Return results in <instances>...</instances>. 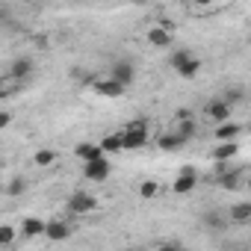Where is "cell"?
Wrapping results in <instances>:
<instances>
[{
    "mask_svg": "<svg viewBox=\"0 0 251 251\" xmlns=\"http://www.w3.org/2000/svg\"><path fill=\"white\" fill-rule=\"evenodd\" d=\"M169 65L180 74V77H195L198 71H201V62H198V56L195 53H189V50H175L172 56H169Z\"/></svg>",
    "mask_w": 251,
    "mask_h": 251,
    "instance_id": "cell-1",
    "label": "cell"
},
{
    "mask_svg": "<svg viewBox=\"0 0 251 251\" xmlns=\"http://www.w3.org/2000/svg\"><path fill=\"white\" fill-rule=\"evenodd\" d=\"M121 133H124V151H136V148L148 145V124L145 121H130Z\"/></svg>",
    "mask_w": 251,
    "mask_h": 251,
    "instance_id": "cell-2",
    "label": "cell"
},
{
    "mask_svg": "<svg viewBox=\"0 0 251 251\" xmlns=\"http://www.w3.org/2000/svg\"><path fill=\"white\" fill-rule=\"evenodd\" d=\"M86 180H95V183H103L109 175H112V166H109V160L106 157H98V160H92V163H86Z\"/></svg>",
    "mask_w": 251,
    "mask_h": 251,
    "instance_id": "cell-3",
    "label": "cell"
},
{
    "mask_svg": "<svg viewBox=\"0 0 251 251\" xmlns=\"http://www.w3.org/2000/svg\"><path fill=\"white\" fill-rule=\"evenodd\" d=\"M92 89H95L98 95H103V98H121L127 86H124L121 80H115V77L109 74L106 80H92Z\"/></svg>",
    "mask_w": 251,
    "mask_h": 251,
    "instance_id": "cell-4",
    "label": "cell"
},
{
    "mask_svg": "<svg viewBox=\"0 0 251 251\" xmlns=\"http://www.w3.org/2000/svg\"><path fill=\"white\" fill-rule=\"evenodd\" d=\"M195 186H198V172H195L192 166H183L180 175H177V180L172 183V189H175L177 195H186V192H192Z\"/></svg>",
    "mask_w": 251,
    "mask_h": 251,
    "instance_id": "cell-5",
    "label": "cell"
},
{
    "mask_svg": "<svg viewBox=\"0 0 251 251\" xmlns=\"http://www.w3.org/2000/svg\"><path fill=\"white\" fill-rule=\"evenodd\" d=\"M95 207H98V198L89 195V192H71L68 195V210L71 213H80L83 216V213H92Z\"/></svg>",
    "mask_w": 251,
    "mask_h": 251,
    "instance_id": "cell-6",
    "label": "cell"
},
{
    "mask_svg": "<svg viewBox=\"0 0 251 251\" xmlns=\"http://www.w3.org/2000/svg\"><path fill=\"white\" fill-rule=\"evenodd\" d=\"M204 112H207L216 124H222V121H227V115H230V103H227L225 98H213V100L204 103Z\"/></svg>",
    "mask_w": 251,
    "mask_h": 251,
    "instance_id": "cell-7",
    "label": "cell"
},
{
    "mask_svg": "<svg viewBox=\"0 0 251 251\" xmlns=\"http://www.w3.org/2000/svg\"><path fill=\"white\" fill-rule=\"evenodd\" d=\"M236 154H239V142H236V139H230V142H219V145L213 148V160H216V163H230Z\"/></svg>",
    "mask_w": 251,
    "mask_h": 251,
    "instance_id": "cell-8",
    "label": "cell"
},
{
    "mask_svg": "<svg viewBox=\"0 0 251 251\" xmlns=\"http://www.w3.org/2000/svg\"><path fill=\"white\" fill-rule=\"evenodd\" d=\"M115 80H121L124 86H130L133 83V77H136V71H133V62H127V59H118V62H112V71H109Z\"/></svg>",
    "mask_w": 251,
    "mask_h": 251,
    "instance_id": "cell-9",
    "label": "cell"
},
{
    "mask_svg": "<svg viewBox=\"0 0 251 251\" xmlns=\"http://www.w3.org/2000/svg\"><path fill=\"white\" fill-rule=\"evenodd\" d=\"M239 133H242V124H233V121H222L219 127L213 130L216 142H230V139H239Z\"/></svg>",
    "mask_w": 251,
    "mask_h": 251,
    "instance_id": "cell-10",
    "label": "cell"
},
{
    "mask_svg": "<svg viewBox=\"0 0 251 251\" xmlns=\"http://www.w3.org/2000/svg\"><path fill=\"white\" fill-rule=\"evenodd\" d=\"M45 236L50 239V242H62V239H68L71 236V225L68 222H48V227H45Z\"/></svg>",
    "mask_w": 251,
    "mask_h": 251,
    "instance_id": "cell-11",
    "label": "cell"
},
{
    "mask_svg": "<svg viewBox=\"0 0 251 251\" xmlns=\"http://www.w3.org/2000/svg\"><path fill=\"white\" fill-rule=\"evenodd\" d=\"M74 154H77L83 163H92V160L103 157V148H100V142H98V145H95V142H80V145L74 148Z\"/></svg>",
    "mask_w": 251,
    "mask_h": 251,
    "instance_id": "cell-12",
    "label": "cell"
},
{
    "mask_svg": "<svg viewBox=\"0 0 251 251\" xmlns=\"http://www.w3.org/2000/svg\"><path fill=\"white\" fill-rule=\"evenodd\" d=\"M148 42L154 45V48H169L172 45V27H154L151 33H148Z\"/></svg>",
    "mask_w": 251,
    "mask_h": 251,
    "instance_id": "cell-13",
    "label": "cell"
},
{
    "mask_svg": "<svg viewBox=\"0 0 251 251\" xmlns=\"http://www.w3.org/2000/svg\"><path fill=\"white\" fill-rule=\"evenodd\" d=\"M100 148H103V154H118V151H124V133L118 130V133H106L103 139H100Z\"/></svg>",
    "mask_w": 251,
    "mask_h": 251,
    "instance_id": "cell-14",
    "label": "cell"
},
{
    "mask_svg": "<svg viewBox=\"0 0 251 251\" xmlns=\"http://www.w3.org/2000/svg\"><path fill=\"white\" fill-rule=\"evenodd\" d=\"M157 145H160L163 151H177V148H183V145H186V139L175 130V133H163V136L157 139Z\"/></svg>",
    "mask_w": 251,
    "mask_h": 251,
    "instance_id": "cell-15",
    "label": "cell"
},
{
    "mask_svg": "<svg viewBox=\"0 0 251 251\" xmlns=\"http://www.w3.org/2000/svg\"><path fill=\"white\" fill-rule=\"evenodd\" d=\"M45 227H48V222H42V219H33V216H27V219L21 222V230H24V236H39V233H45Z\"/></svg>",
    "mask_w": 251,
    "mask_h": 251,
    "instance_id": "cell-16",
    "label": "cell"
},
{
    "mask_svg": "<svg viewBox=\"0 0 251 251\" xmlns=\"http://www.w3.org/2000/svg\"><path fill=\"white\" fill-rule=\"evenodd\" d=\"M30 71H33V62H30V59H15L12 68H9V77H15V80H27Z\"/></svg>",
    "mask_w": 251,
    "mask_h": 251,
    "instance_id": "cell-17",
    "label": "cell"
},
{
    "mask_svg": "<svg viewBox=\"0 0 251 251\" xmlns=\"http://www.w3.org/2000/svg\"><path fill=\"white\" fill-rule=\"evenodd\" d=\"M230 219L239 225V222H251V201H239L230 207Z\"/></svg>",
    "mask_w": 251,
    "mask_h": 251,
    "instance_id": "cell-18",
    "label": "cell"
},
{
    "mask_svg": "<svg viewBox=\"0 0 251 251\" xmlns=\"http://www.w3.org/2000/svg\"><path fill=\"white\" fill-rule=\"evenodd\" d=\"M177 133H180V136L189 142V139L195 136V121H192V118H183V121L177 124Z\"/></svg>",
    "mask_w": 251,
    "mask_h": 251,
    "instance_id": "cell-19",
    "label": "cell"
},
{
    "mask_svg": "<svg viewBox=\"0 0 251 251\" xmlns=\"http://www.w3.org/2000/svg\"><path fill=\"white\" fill-rule=\"evenodd\" d=\"M33 160H36V166H50V163L56 160V154H53L50 148H42V151H36V157H33Z\"/></svg>",
    "mask_w": 251,
    "mask_h": 251,
    "instance_id": "cell-20",
    "label": "cell"
},
{
    "mask_svg": "<svg viewBox=\"0 0 251 251\" xmlns=\"http://www.w3.org/2000/svg\"><path fill=\"white\" fill-rule=\"evenodd\" d=\"M157 189H160L157 180H142V183H139V195H142V198H154Z\"/></svg>",
    "mask_w": 251,
    "mask_h": 251,
    "instance_id": "cell-21",
    "label": "cell"
},
{
    "mask_svg": "<svg viewBox=\"0 0 251 251\" xmlns=\"http://www.w3.org/2000/svg\"><path fill=\"white\" fill-rule=\"evenodd\" d=\"M12 239H15V227L3 225V227H0V245H3V248H9V245H12Z\"/></svg>",
    "mask_w": 251,
    "mask_h": 251,
    "instance_id": "cell-22",
    "label": "cell"
},
{
    "mask_svg": "<svg viewBox=\"0 0 251 251\" xmlns=\"http://www.w3.org/2000/svg\"><path fill=\"white\" fill-rule=\"evenodd\" d=\"M24 189H27V183H24V180H21V177H15V180H12V183H9V186H6V192H9V195H21V192H24Z\"/></svg>",
    "mask_w": 251,
    "mask_h": 251,
    "instance_id": "cell-23",
    "label": "cell"
},
{
    "mask_svg": "<svg viewBox=\"0 0 251 251\" xmlns=\"http://www.w3.org/2000/svg\"><path fill=\"white\" fill-rule=\"evenodd\" d=\"M242 98H245V92H242V89H227V95H225V100H227V103L242 100Z\"/></svg>",
    "mask_w": 251,
    "mask_h": 251,
    "instance_id": "cell-24",
    "label": "cell"
},
{
    "mask_svg": "<svg viewBox=\"0 0 251 251\" xmlns=\"http://www.w3.org/2000/svg\"><path fill=\"white\" fill-rule=\"evenodd\" d=\"M204 222H207V225H213V227H222V219H219V216H213V213H207V216H204Z\"/></svg>",
    "mask_w": 251,
    "mask_h": 251,
    "instance_id": "cell-25",
    "label": "cell"
},
{
    "mask_svg": "<svg viewBox=\"0 0 251 251\" xmlns=\"http://www.w3.org/2000/svg\"><path fill=\"white\" fill-rule=\"evenodd\" d=\"M9 121H12V115H9V112L0 115V130H6V127H9Z\"/></svg>",
    "mask_w": 251,
    "mask_h": 251,
    "instance_id": "cell-26",
    "label": "cell"
},
{
    "mask_svg": "<svg viewBox=\"0 0 251 251\" xmlns=\"http://www.w3.org/2000/svg\"><path fill=\"white\" fill-rule=\"evenodd\" d=\"M189 3H195V6H210L213 0H189Z\"/></svg>",
    "mask_w": 251,
    "mask_h": 251,
    "instance_id": "cell-27",
    "label": "cell"
},
{
    "mask_svg": "<svg viewBox=\"0 0 251 251\" xmlns=\"http://www.w3.org/2000/svg\"><path fill=\"white\" fill-rule=\"evenodd\" d=\"M133 3H148V0H133Z\"/></svg>",
    "mask_w": 251,
    "mask_h": 251,
    "instance_id": "cell-28",
    "label": "cell"
},
{
    "mask_svg": "<svg viewBox=\"0 0 251 251\" xmlns=\"http://www.w3.org/2000/svg\"><path fill=\"white\" fill-rule=\"evenodd\" d=\"M248 133H251V124H248Z\"/></svg>",
    "mask_w": 251,
    "mask_h": 251,
    "instance_id": "cell-29",
    "label": "cell"
},
{
    "mask_svg": "<svg viewBox=\"0 0 251 251\" xmlns=\"http://www.w3.org/2000/svg\"><path fill=\"white\" fill-rule=\"evenodd\" d=\"M248 189H251V180H248Z\"/></svg>",
    "mask_w": 251,
    "mask_h": 251,
    "instance_id": "cell-30",
    "label": "cell"
}]
</instances>
